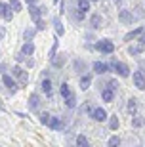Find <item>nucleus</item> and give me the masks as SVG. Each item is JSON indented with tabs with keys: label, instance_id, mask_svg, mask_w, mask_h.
Wrapping results in <instances>:
<instances>
[{
	"label": "nucleus",
	"instance_id": "obj_29",
	"mask_svg": "<svg viewBox=\"0 0 145 147\" xmlns=\"http://www.w3.org/2000/svg\"><path fill=\"white\" fill-rule=\"evenodd\" d=\"M11 17H13V11H11V10H8V11H6V16H4V19H6V21H10Z\"/></svg>",
	"mask_w": 145,
	"mask_h": 147
},
{
	"label": "nucleus",
	"instance_id": "obj_27",
	"mask_svg": "<svg viewBox=\"0 0 145 147\" xmlns=\"http://www.w3.org/2000/svg\"><path fill=\"white\" fill-rule=\"evenodd\" d=\"M138 34H141V29H136V31H132V33L126 34V40H132L134 36H138Z\"/></svg>",
	"mask_w": 145,
	"mask_h": 147
},
{
	"label": "nucleus",
	"instance_id": "obj_12",
	"mask_svg": "<svg viewBox=\"0 0 145 147\" xmlns=\"http://www.w3.org/2000/svg\"><path fill=\"white\" fill-rule=\"evenodd\" d=\"M21 54L23 55H32V54H34V46H32V42H25V44H23Z\"/></svg>",
	"mask_w": 145,
	"mask_h": 147
},
{
	"label": "nucleus",
	"instance_id": "obj_23",
	"mask_svg": "<svg viewBox=\"0 0 145 147\" xmlns=\"http://www.w3.org/2000/svg\"><path fill=\"white\" fill-rule=\"evenodd\" d=\"M109 128H111V130H117L118 128V117H111V120H109Z\"/></svg>",
	"mask_w": 145,
	"mask_h": 147
},
{
	"label": "nucleus",
	"instance_id": "obj_22",
	"mask_svg": "<svg viewBox=\"0 0 145 147\" xmlns=\"http://www.w3.org/2000/svg\"><path fill=\"white\" fill-rule=\"evenodd\" d=\"M10 10L21 11V4H19V0H10Z\"/></svg>",
	"mask_w": 145,
	"mask_h": 147
},
{
	"label": "nucleus",
	"instance_id": "obj_11",
	"mask_svg": "<svg viewBox=\"0 0 145 147\" xmlns=\"http://www.w3.org/2000/svg\"><path fill=\"white\" fill-rule=\"evenodd\" d=\"M90 25L94 29H99L103 25V19H101V16H97V13H94V16H92V19H90Z\"/></svg>",
	"mask_w": 145,
	"mask_h": 147
},
{
	"label": "nucleus",
	"instance_id": "obj_30",
	"mask_svg": "<svg viewBox=\"0 0 145 147\" xmlns=\"http://www.w3.org/2000/svg\"><path fill=\"white\" fill-rule=\"evenodd\" d=\"M132 124H134V126H141V124H143V120H141V119H134V120H132Z\"/></svg>",
	"mask_w": 145,
	"mask_h": 147
},
{
	"label": "nucleus",
	"instance_id": "obj_21",
	"mask_svg": "<svg viewBox=\"0 0 145 147\" xmlns=\"http://www.w3.org/2000/svg\"><path fill=\"white\" fill-rule=\"evenodd\" d=\"M29 107H31V109H36V107H38V96H36V94H32V96H31V99H29Z\"/></svg>",
	"mask_w": 145,
	"mask_h": 147
},
{
	"label": "nucleus",
	"instance_id": "obj_25",
	"mask_svg": "<svg viewBox=\"0 0 145 147\" xmlns=\"http://www.w3.org/2000/svg\"><path fill=\"white\" fill-rule=\"evenodd\" d=\"M50 117H52V115L44 111V113L40 115V122H42V124H48V122H50Z\"/></svg>",
	"mask_w": 145,
	"mask_h": 147
},
{
	"label": "nucleus",
	"instance_id": "obj_36",
	"mask_svg": "<svg viewBox=\"0 0 145 147\" xmlns=\"http://www.w3.org/2000/svg\"><path fill=\"white\" fill-rule=\"evenodd\" d=\"M34 2H36V0H27V4H31V6L34 4Z\"/></svg>",
	"mask_w": 145,
	"mask_h": 147
},
{
	"label": "nucleus",
	"instance_id": "obj_26",
	"mask_svg": "<svg viewBox=\"0 0 145 147\" xmlns=\"http://www.w3.org/2000/svg\"><path fill=\"white\" fill-rule=\"evenodd\" d=\"M8 10H10V6H8V4H4V2H0V17H4Z\"/></svg>",
	"mask_w": 145,
	"mask_h": 147
},
{
	"label": "nucleus",
	"instance_id": "obj_31",
	"mask_svg": "<svg viewBox=\"0 0 145 147\" xmlns=\"http://www.w3.org/2000/svg\"><path fill=\"white\" fill-rule=\"evenodd\" d=\"M76 19H84V11H80V10L76 11Z\"/></svg>",
	"mask_w": 145,
	"mask_h": 147
},
{
	"label": "nucleus",
	"instance_id": "obj_8",
	"mask_svg": "<svg viewBox=\"0 0 145 147\" xmlns=\"http://www.w3.org/2000/svg\"><path fill=\"white\" fill-rule=\"evenodd\" d=\"M2 82H4V86H6V88H10L11 92H13V90H16V86H17L16 80H13L10 75H2Z\"/></svg>",
	"mask_w": 145,
	"mask_h": 147
},
{
	"label": "nucleus",
	"instance_id": "obj_28",
	"mask_svg": "<svg viewBox=\"0 0 145 147\" xmlns=\"http://www.w3.org/2000/svg\"><path fill=\"white\" fill-rule=\"evenodd\" d=\"M128 109L132 111V113H136V109H138V103H136V99H130V103H128Z\"/></svg>",
	"mask_w": 145,
	"mask_h": 147
},
{
	"label": "nucleus",
	"instance_id": "obj_20",
	"mask_svg": "<svg viewBox=\"0 0 145 147\" xmlns=\"http://www.w3.org/2000/svg\"><path fill=\"white\" fill-rule=\"evenodd\" d=\"M118 145H120V138H118V136H111V138H109L107 147H118Z\"/></svg>",
	"mask_w": 145,
	"mask_h": 147
},
{
	"label": "nucleus",
	"instance_id": "obj_2",
	"mask_svg": "<svg viewBox=\"0 0 145 147\" xmlns=\"http://www.w3.org/2000/svg\"><path fill=\"white\" fill-rule=\"evenodd\" d=\"M97 48L101 50L103 54H113L115 52V44L111 42V40H101V42L97 44Z\"/></svg>",
	"mask_w": 145,
	"mask_h": 147
},
{
	"label": "nucleus",
	"instance_id": "obj_1",
	"mask_svg": "<svg viewBox=\"0 0 145 147\" xmlns=\"http://www.w3.org/2000/svg\"><path fill=\"white\" fill-rule=\"evenodd\" d=\"M11 75H13V76H17L21 84H27V80H29V75H27L25 71H23V69H21L19 65H16L13 69H11Z\"/></svg>",
	"mask_w": 145,
	"mask_h": 147
},
{
	"label": "nucleus",
	"instance_id": "obj_7",
	"mask_svg": "<svg viewBox=\"0 0 145 147\" xmlns=\"http://www.w3.org/2000/svg\"><path fill=\"white\" fill-rule=\"evenodd\" d=\"M42 11H44V8H36V6H31V8H29V13H31V17L34 19V21H40Z\"/></svg>",
	"mask_w": 145,
	"mask_h": 147
},
{
	"label": "nucleus",
	"instance_id": "obj_3",
	"mask_svg": "<svg viewBox=\"0 0 145 147\" xmlns=\"http://www.w3.org/2000/svg\"><path fill=\"white\" fill-rule=\"evenodd\" d=\"M134 86L138 88V90H145V76H143V73H140V71L134 73Z\"/></svg>",
	"mask_w": 145,
	"mask_h": 147
},
{
	"label": "nucleus",
	"instance_id": "obj_18",
	"mask_svg": "<svg viewBox=\"0 0 145 147\" xmlns=\"http://www.w3.org/2000/svg\"><path fill=\"white\" fill-rule=\"evenodd\" d=\"M61 96H63L65 99H67V98H71V96H73V92H71L69 84H61Z\"/></svg>",
	"mask_w": 145,
	"mask_h": 147
},
{
	"label": "nucleus",
	"instance_id": "obj_14",
	"mask_svg": "<svg viewBox=\"0 0 145 147\" xmlns=\"http://www.w3.org/2000/svg\"><path fill=\"white\" fill-rule=\"evenodd\" d=\"M90 84H92V76L90 75L80 76V88H82V90H88V88H90Z\"/></svg>",
	"mask_w": 145,
	"mask_h": 147
},
{
	"label": "nucleus",
	"instance_id": "obj_33",
	"mask_svg": "<svg viewBox=\"0 0 145 147\" xmlns=\"http://www.w3.org/2000/svg\"><path fill=\"white\" fill-rule=\"evenodd\" d=\"M36 29H44V21H36Z\"/></svg>",
	"mask_w": 145,
	"mask_h": 147
},
{
	"label": "nucleus",
	"instance_id": "obj_24",
	"mask_svg": "<svg viewBox=\"0 0 145 147\" xmlns=\"http://www.w3.org/2000/svg\"><path fill=\"white\" fill-rule=\"evenodd\" d=\"M65 103H67V107H75V105H76V98H75V94H73L71 98L65 99Z\"/></svg>",
	"mask_w": 145,
	"mask_h": 147
},
{
	"label": "nucleus",
	"instance_id": "obj_19",
	"mask_svg": "<svg viewBox=\"0 0 145 147\" xmlns=\"http://www.w3.org/2000/svg\"><path fill=\"white\" fill-rule=\"evenodd\" d=\"M78 10L86 13V11L90 10V2H88V0H78Z\"/></svg>",
	"mask_w": 145,
	"mask_h": 147
},
{
	"label": "nucleus",
	"instance_id": "obj_17",
	"mask_svg": "<svg viewBox=\"0 0 145 147\" xmlns=\"http://www.w3.org/2000/svg\"><path fill=\"white\" fill-rule=\"evenodd\" d=\"M76 147H88V138L84 134H80V136L76 138Z\"/></svg>",
	"mask_w": 145,
	"mask_h": 147
},
{
	"label": "nucleus",
	"instance_id": "obj_5",
	"mask_svg": "<svg viewBox=\"0 0 145 147\" xmlns=\"http://www.w3.org/2000/svg\"><path fill=\"white\" fill-rule=\"evenodd\" d=\"M118 19H120L124 25H130V23L134 21V17H132V13H130L128 10H120L118 11Z\"/></svg>",
	"mask_w": 145,
	"mask_h": 147
},
{
	"label": "nucleus",
	"instance_id": "obj_6",
	"mask_svg": "<svg viewBox=\"0 0 145 147\" xmlns=\"http://www.w3.org/2000/svg\"><path fill=\"white\" fill-rule=\"evenodd\" d=\"M109 71V65L107 63H103V61H96L94 63V73H97V75H103V73Z\"/></svg>",
	"mask_w": 145,
	"mask_h": 147
},
{
	"label": "nucleus",
	"instance_id": "obj_35",
	"mask_svg": "<svg viewBox=\"0 0 145 147\" xmlns=\"http://www.w3.org/2000/svg\"><path fill=\"white\" fill-rule=\"evenodd\" d=\"M4 34H6V31H4V29H0V40L4 38Z\"/></svg>",
	"mask_w": 145,
	"mask_h": 147
},
{
	"label": "nucleus",
	"instance_id": "obj_16",
	"mask_svg": "<svg viewBox=\"0 0 145 147\" xmlns=\"http://www.w3.org/2000/svg\"><path fill=\"white\" fill-rule=\"evenodd\" d=\"M54 27H55V33L59 34V36H63V33H65V29H63V25H61V21H59L57 17L54 19Z\"/></svg>",
	"mask_w": 145,
	"mask_h": 147
},
{
	"label": "nucleus",
	"instance_id": "obj_15",
	"mask_svg": "<svg viewBox=\"0 0 145 147\" xmlns=\"http://www.w3.org/2000/svg\"><path fill=\"white\" fill-rule=\"evenodd\" d=\"M48 126L52 128V130H59V128H61V120H59L57 117H50V122H48Z\"/></svg>",
	"mask_w": 145,
	"mask_h": 147
},
{
	"label": "nucleus",
	"instance_id": "obj_34",
	"mask_svg": "<svg viewBox=\"0 0 145 147\" xmlns=\"http://www.w3.org/2000/svg\"><path fill=\"white\" fill-rule=\"evenodd\" d=\"M140 44H143V46H145V34H141V36H140Z\"/></svg>",
	"mask_w": 145,
	"mask_h": 147
},
{
	"label": "nucleus",
	"instance_id": "obj_4",
	"mask_svg": "<svg viewBox=\"0 0 145 147\" xmlns=\"http://www.w3.org/2000/svg\"><path fill=\"white\" fill-rule=\"evenodd\" d=\"M92 119L97 120V122H103V120L107 119V113H105V109H101V107H97V109L92 111Z\"/></svg>",
	"mask_w": 145,
	"mask_h": 147
},
{
	"label": "nucleus",
	"instance_id": "obj_13",
	"mask_svg": "<svg viewBox=\"0 0 145 147\" xmlns=\"http://www.w3.org/2000/svg\"><path fill=\"white\" fill-rule=\"evenodd\" d=\"M42 92L46 96H52V80L50 78H44L42 80Z\"/></svg>",
	"mask_w": 145,
	"mask_h": 147
},
{
	"label": "nucleus",
	"instance_id": "obj_37",
	"mask_svg": "<svg viewBox=\"0 0 145 147\" xmlns=\"http://www.w3.org/2000/svg\"><path fill=\"white\" fill-rule=\"evenodd\" d=\"M54 2H57V0H54Z\"/></svg>",
	"mask_w": 145,
	"mask_h": 147
},
{
	"label": "nucleus",
	"instance_id": "obj_9",
	"mask_svg": "<svg viewBox=\"0 0 145 147\" xmlns=\"http://www.w3.org/2000/svg\"><path fill=\"white\" fill-rule=\"evenodd\" d=\"M113 67L117 69V73H118L120 76H128V75H130V69H128L126 65H124V63H118V61H117V63H115Z\"/></svg>",
	"mask_w": 145,
	"mask_h": 147
},
{
	"label": "nucleus",
	"instance_id": "obj_10",
	"mask_svg": "<svg viewBox=\"0 0 145 147\" xmlns=\"http://www.w3.org/2000/svg\"><path fill=\"white\" fill-rule=\"evenodd\" d=\"M101 99H103V101H113V99H115V92H113V90H109V88H103V90H101Z\"/></svg>",
	"mask_w": 145,
	"mask_h": 147
},
{
	"label": "nucleus",
	"instance_id": "obj_32",
	"mask_svg": "<svg viewBox=\"0 0 145 147\" xmlns=\"http://www.w3.org/2000/svg\"><path fill=\"white\" fill-rule=\"evenodd\" d=\"M32 34H34V31H29V33H25V38H29V40H31Z\"/></svg>",
	"mask_w": 145,
	"mask_h": 147
}]
</instances>
